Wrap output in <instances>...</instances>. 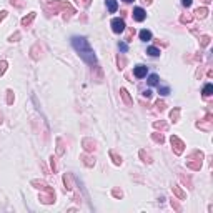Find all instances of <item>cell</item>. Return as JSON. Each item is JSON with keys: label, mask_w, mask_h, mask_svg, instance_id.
Here are the masks:
<instances>
[{"label": "cell", "mask_w": 213, "mask_h": 213, "mask_svg": "<svg viewBox=\"0 0 213 213\" xmlns=\"http://www.w3.org/2000/svg\"><path fill=\"white\" fill-rule=\"evenodd\" d=\"M110 157L113 158V163H115V165H122V157H118L115 152H110Z\"/></svg>", "instance_id": "cell-22"}, {"label": "cell", "mask_w": 213, "mask_h": 213, "mask_svg": "<svg viewBox=\"0 0 213 213\" xmlns=\"http://www.w3.org/2000/svg\"><path fill=\"white\" fill-rule=\"evenodd\" d=\"M123 2H127V3H130V2H133V0H123Z\"/></svg>", "instance_id": "cell-44"}, {"label": "cell", "mask_w": 213, "mask_h": 213, "mask_svg": "<svg viewBox=\"0 0 213 213\" xmlns=\"http://www.w3.org/2000/svg\"><path fill=\"white\" fill-rule=\"evenodd\" d=\"M118 47H120V50H122V52H127V50H128V45L123 44V42H122V44H118Z\"/></svg>", "instance_id": "cell-35"}, {"label": "cell", "mask_w": 213, "mask_h": 213, "mask_svg": "<svg viewBox=\"0 0 213 213\" xmlns=\"http://www.w3.org/2000/svg\"><path fill=\"white\" fill-rule=\"evenodd\" d=\"M35 15H37L35 12H30V13H28V17H23V19H22V25H23V27H28L32 22H33Z\"/></svg>", "instance_id": "cell-10"}, {"label": "cell", "mask_w": 213, "mask_h": 213, "mask_svg": "<svg viewBox=\"0 0 213 213\" xmlns=\"http://www.w3.org/2000/svg\"><path fill=\"white\" fill-rule=\"evenodd\" d=\"M120 95H122L123 102H125L127 105H132V103H133V102H132V98H130V95H128V92H127L125 88H122V90H120Z\"/></svg>", "instance_id": "cell-14"}, {"label": "cell", "mask_w": 213, "mask_h": 213, "mask_svg": "<svg viewBox=\"0 0 213 213\" xmlns=\"http://www.w3.org/2000/svg\"><path fill=\"white\" fill-rule=\"evenodd\" d=\"M50 160H52V168H53V172H57V165H55V158H53V157H52Z\"/></svg>", "instance_id": "cell-40"}, {"label": "cell", "mask_w": 213, "mask_h": 213, "mask_svg": "<svg viewBox=\"0 0 213 213\" xmlns=\"http://www.w3.org/2000/svg\"><path fill=\"white\" fill-rule=\"evenodd\" d=\"M140 40L150 42V40H152V32L147 30V28H145V30H141V32H140Z\"/></svg>", "instance_id": "cell-13"}, {"label": "cell", "mask_w": 213, "mask_h": 213, "mask_svg": "<svg viewBox=\"0 0 213 213\" xmlns=\"http://www.w3.org/2000/svg\"><path fill=\"white\" fill-rule=\"evenodd\" d=\"M0 123H2V113H0Z\"/></svg>", "instance_id": "cell-46"}, {"label": "cell", "mask_w": 213, "mask_h": 213, "mask_svg": "<svg viewBox=\"0 0 213 213\" xmlns=\"http://www.w3.org/2000/svg\"><path fill=\"white\" fill-rule=\"evenodd\" d=\"M191 20H193V15H190V13H183V15L180 17V22L182 23H190Z\"/></svg>", "instance_id": "cell-17"}, {"label": "cell", "mask_w": 213, "mask_h": 213, "mask_svg": "<svg viewBox=\"0 0 213 213\" xmlns=\"http://www.w3.org/2000/svg\"><path fill=\"white\" fill-rule=\"evenodd\" d=\"M48 9H52L53 12L55 10H63L65 12V15H63V19H70V17L75 13V10H73V7L70 5L68 2H62V0H55V2H52V3H48Z\"/></svg>", "instance_id": "cell-2"}, {"label": "cell", "mask_w": 213, "mask_h": 213, "mask_svg": "<svg viewBox=\"0 0 213 213\" xmlns=\"http://www.w3.org/2000/svg\"><path fill=\"white\" fill-rule=\"evenodd\" d=\"M40 57H42V55H38V45H33V47H32V58H33V60H38Z\"/></svg>", "instance_id": "cell-24"}, {"label": "cell", "mask_w": 213, "mask_h": 213, "mask_svg": "<svg viewBox=\"0 0 213 213\" xmlns=\"http://www.w3.org/2000/svg\"><path fill=\"white\" fill-rule=\"evenodd\" d=\"M133 75L137 77V79H143V77H147V67L145 65H137L133 68Z\"/></svg>", "instance_id": "cell-8"}, {"label": "cell", "mask_w": 213, "mask_h": 213, "mask_svg": "<svg viewBox=\"0 0 213 213\" xmlns=\"http://www.w3.org/2000/svg\"><path fill=\"white\" fill-rule=\"evenodd\" d=\"M7 65H9V63H7L5 60H2V62H0V75H3V73H5V70H7Z\"/></svg>", "instance_id": "cell-31"}, {"label": "cell", "mask_w": 213, "mask_h": 213, "mask_svg": "<svg viewBox=\"0 0 213 213\" xmlns=\"http://www.w3.org/2000/svg\"><path fill=\"white\" fill-rule=\"evenodd\" d=\"M117 63H118V68H120V70L125 68V58H123V57L118 55V58H117Z\"/></svg>", "instance_id": "cell-29"}, {"label": "cell", "mask_w": 213, "mask_h": 213, "mask_svg": "<svg viewBox=\"0 0 213 213\" xmlns=\"http://www.w3.org/2000/svg\"><path fill=\"white\" fill-rule=\"evenodd\" d=\"M158 92H160V95H168L170 93V88L168 87H162V88H158Z\"/></svg>", "instance_id": "cell-32"}, {"label": "cell", "mask_w": 213, "mask_h": 213, "mask_svg": "<svg viewBox=\"0 0 213 213\" xmlns=\"http://www.w3.org/2000/svg\"><path fill=\"white\" fill-rule=\"evenodd\" d=\"M148 85H152V87H153V85H158V75L157 73H152V75L148 77Z\"/></svg>", "instance_id": "cell-18"}, {"label": "cell", "mask_w": 213, "mask_h": 213, "mask_svg": "<svg viewBox=\"0 0 213 213\" xmlns=\"http://www.w3.org/2000/svg\"><path fill=\"white\" fill-rule=\"evenodd\" d=\"M133 35H135V30H133V28H132V30H128V35H127V42H130V40H132V37H133Z\"/></svg>", "instance_id": "cell-36"}, {"label": "cell", "mask_w": 213, "mask_h": 213, "mask_svg": "<svg viewBox=\"0 0 213 213\" xmlns=\"http://www.w3.org/2000/svg\"><path fill=\"white\" fill-rule=\"evenodd\" d=\"M72 45H73V48L79 52L80 58L83 60V62L90 63V65H95V63H97V57H95L90 44L87 42L85 37H72Z\"/></svg>", "instance_id": "cell-1"}, {"label": "cell", "mask_w": 213, "mask_h": 213, "mask_svg": "<svg viewBox=\"0 0 213 213\" xmlns=\"http://www.w3.org/2000/svg\"><path fill=\"white\" fill-rule=\"evenodd\" d=\"M210 40H211L210 35H201V37H200V45H201V47H207V45L210 44Z\"/></svg>", "instance_id": "cell-19"}, {"label": "cell", "mask_w": 213, "mask_h": 213, "mask_svg": "<svg viewBox=\"0 0 213 213\" xmlns=\"http://www.w3.org/2000/svg\"><path fill=\"white\" fill-rule=\"evenodd\" d=\"M140 157L143 158V162H147V163H152V157H150V155H148L145 150H140Z\"/></svg>", "instance_id": "cell-26"}, {"label": "cell", "mask_w": 213, "mask_h": 213, "mask_svg": "<svg viewBox=\"0 0 213 213\" xmlns=\"http://www.w3.org/2000/svg\"><path fill=\"white\" fill-rule=\"evenodd\" d=\"M195 15H197L198 19H205V17L208 15V9L207 7H198V9L195 10Z\"/></svg>", "instance_id": "cell-11"}, {"label": "cell", "mask_w": 213, "mask_h": 213, "mask_svg": "<svg viewBox=\"0 0 213 213\" xmlns=\"http://www.w3.org/2000/svg\"><path fill=\"white\" fill-rule=\"evenodd\" d=\"M112 30L115 32V33H122V32L125 30V22H123V19H113L112 20Z\"/></svg>", "instance_id": "cell-6"}, {"label": "cell", "mask_w": 213, "mask_h": 213, "mask_svg": "<svg viewBox=\"0 0 213 213\" xmlns=\"http://www.w3.org/2000/svg\"><path fill=\"white\" fill-rule=\"evenodd\" d=\"M147 53H148L150 57H158V55H160V50H158L157 47H148V48H147Z\"/></svg>", "instance_id": "cell-20"}, {"label": "cell", "mask_w": 213, "mask_h": 213, "mask_svg": "<svg viewBox=\"0 0 213 213\" xmlns=\"http://www.w3.org/2000/svg\"><path fill=\"white\" fill-rule=\"evenodd\" d=\"M170 141H172V147H173V150H175V153H176V155H182L183 150H185V143H183V141L180 140L176 135H172Z\"/></svg>", "instance_id": "cell-5"}, {"label": "cell", "mask_w": 213, "mask_h": 213, "mask_svg": "<svg viewBox=\"0 0 213 213\" xmlns=\"http://www.w3.org/2000/svg\"><path fill=\"white\" fill-rule=\"evenodd\" d=\"M155 106H157V110H160V112H163L166 105H165V102H163V100H158L157 103H155Z\"/></svg>", "instance_id": "cell-30"}, {"label": "cell", "mask_w": 213, "mask_h": 213, "mask_svg": "<svg viewBox=\"0 0 213 213\" xmlns=\"http://www.w3.org/2000/svg\"><path fill=\"white\" fill-rule=\"evenodd\" d=\"M5 17H7V12H5V10H2V12H0V22H2Z\"/></svg>", "instance_id": "cell-39"}, {"label": "cell", "mask_w": 213, "mask_h": 213, "mask_svg": "<svg viewBox=\"0 0 213 213\" xmlns=\"http://www.w3.org/2000/svg\"><path fill=\"white\" fill-rule=\"evenodd\" d=\"M7 103L9 105L13 103V92L12 90H7Z\"/></svg>", "instance_id": "cell-27"}, {"label": "cell", "mask_w": 213, "mask_h": 213, "mask_svg": "<svg viewBox=\"0 0 213 213\" xmlns=\"http://www.w3.org/2000/svg\"><path fill=\"white\" fill-rule=\"evenodd\" d=\"M143 97L150 98V97H152V90H145V92H143Z\"/></svg>", "instance_id": "cell-38"}, {"label": "cell", "mask_w": 213, "mask_h": 213, "mask_svg": "<svg viewBox=\"0 0 213 213\" xmlns=\"http://www.w3.org/2000/svg\"><path fill=\"white\" fill-rule=\"evenodd\" d=\"M145 2H147V3H152V0H145Z\"/></svg>", "instance_id": "cell-45"}, {"label": "cell", "mask_w": 213, "mask_h": 213, "mask_svg": "<svg viewBox=\"0 0 213 213\" xmlns=\"http://www.w3.org/2000/svg\"><path fill=\"white\" fill-rule=\"evenodd\" d=\"M211 92H213V85H211V83H207V85L203 87V95H205V97H210Z\"/></svg>", "instance_id": "cell-21"}, {"label": "cell", "mask_w": 213, "mask_h": 213, "mask_svg": "<svg viewBox=\"0 0 213 213\" xmlns=\"http://www.w3.org/2000/svg\"><path fill=\"white\" fill-rule=\"evenodd\" d=\"M57 143H58V148H57V153H58V155H62V153H63V147H62V140H60V138H58V140H57Z\"/></svg>", "instance_id": "cell-33"}, {"label": "cell", "mask_w": 213, "mask_h": 213, "mask_svg": "<svg viewBox=\"0 0 213 213\" xmlns=\"http://www.w3.org/2000/svg\"><path fill=\"white\" fill-rule=\"evenodd\" d=\"M191 2H193V0H182L183 7H190V5H191Z\"/></svg>", "instance_id": "cell-37"}, {"label": "cell", "mask_w": 213, "mask_h": 213, "mask_svg": "<svg viewBox=\"0 0 213 213\" xmlns=\"http://www.w3.org/2000/svg\"><path fill=\"white\" fill-rule=\"evenodd\" d=\"M152 138H153L157 143H163V141H165V138H163L162 133H152Z\"/></svg>", "instance_id": "cell-25"}, {"label": "cell", "mask_w": 213, "mask_h": 213, "mask_svg": "<svg viewBox=\"0 0 213 213\" xmlns=\"http://www.w3.org/2000/svg\"><path fill=\"white\" fill-rule=\"evenodd\" d=\"M201 2H203V3H210L211 0H201Z\"/></svg>", "instance_id": "cell-43"}, {"label": "cell", "mask_w": 213, "mask_h": 213, "mask_svg": "<svg viewBox=\"0 0 213 213\" xmlns=\"http://www.w3.org/2000/svg\"><path fill=\"white\" fill-rule=\"evenodd\" d=\"M79 2H80V0H79ZM88 3H90V0H82V5H85V7H87Z\"/></svg>", "instance_id": "cell-42"}, {"label": "cell", "mask_w": 213, "mask_h": 213, "mask_svg": "<svg viewBox=\"0 0 213 213\" xmlns=\"http://www.w3.org/2000/svg\"><path fill=\"white\" fill-rule=\"evenodd\" d=\"M170 118H172V122H173V123L178 122V118H180V108H173V110H172V113H170Z\"/></svg>", "instance_id": "cell-16"}, {"label": "cell", "mask_w": 213, "mask_h": 213, "mask_svg": "<svg viewBox=\"0 0 213 213\" xmlns=\"http://www.w3.org/2000/svg\"><path fill=\"white\" fill-rule=\"evenodd\" d=\"M201 160H203V153L198 150L191 152L190 157H188V162H187V166L191 170H200L201 168Z\"/></svg>", "instance_id": "cell-3"}, {"label": "cell", "mask_w": 213, "mask_h": 213, "mask_svg": "<svg viewBox=\"0 0 213 213\" xmlns=\"http://www.w3.org/2000/svg\"><path fill=\"white\" fill-rule=\"evenodd\" d=\"M82 145H83V148L87 152H95V141H92L90 138H83V141H82Z\"/></svg>", "instance_id": "cell-9"}, {"label": "cell", "mask_w": 213, "mask_h": 213, "mask_svg": "<svg viewBox=\"0 0 213 213\" xmlns=\"http://www.w3.org/2000/svg\"><path fill=\"white\" fill-rule=\"evenodd\" d=\"M133 19L137 20V22H143V20L147 19V12H145L141 7H135L133 9Z\"/></svg>", "instance_id": "cell-7"}, {"label": "cell", "mask_w": 213, "mask_h": 213, "mask_svg": "<svg viewBox=\"0 0 213 213\" xmlns=\"http://www.w3.org/2000/svg\"><path fill=\"white\" fill-rule=\"evenodd\" d=\"M197 128L203 130V132H211V128H213V120H211V115H210V113H207V118H205V120H200V122H197Z\"/></svg>", "instance_id": "cell-4"}, {"label": "cell", "mask_w": 213, "mask_h": 213, "mask_svg": "<svg viewBox=\"0 0 213 213\" xmlns=\"http://www.w3.org/2000/svg\"><path fill=\"white\" fill-rule=\"evenodd\" d=\"M19 38H20V33H19V32H15V33L10 37V42H19Z\"/></svg>", "instance_id": "cell-34"}, {"label": "cell", "mask_w": 213, "mask_h": 213, "mask_svg": "<svg viewBox=\"0 0 213 213\" xmlns=\"http://www.w3.org/2000/svg\"><path fill=\"white\" fill-rule=\"evenodd\" d=\"M106 7H108L110 13H115L117 9H118V3H117V0H106Z\"/></svg>", "instance_id": "cell-12"}, {"label": "cell", "mask_w": 213, "mask_h": 213, "mask_svg": "<svg viewBox=\"0 0 213 213\" xmlns=\"http://www.w3.org/2000/svg\"><path fill=\"white\" fill-rule=\"evenodd\" d=\"M173 193H175L176 197L180 198V200H185V193H183V191L180 190V187H173Z\"/></svg>", "instance_id": "cell-23"}, {"label": "cell", "mask_w": 213, "mask_h": 213, "mask_svg": "<svg viewBox=\"0 0 213 213\" xmlns=\"http://www.w3.org/2000/svg\"><path fill=\"white\" fill-rule=\"evenodd\" d=\"M113 195H115V197H122V191H120V190H113Z\"/></svg>", "instance_id": "cell-41"}, {"label": "cell", "mask_w": 213, "mask_h": 213, "mask_svg": "<svg viewBox=\"0 0 213 213\" xmlns=\"http://www.w3.org/2000/svg\"><path fill=\"white\" fill-rule=\"evenodd\" d=\"M153 127L155 128H160V130H166V123L165 122H155Z\"/></svg>", "instance_id": "cell-28"}, {"label": "cell", "mask_w": 213, "mask_h": 213, "mask_svg": "<svg viewBox=\"0 0 213 213\" xmlns=\"http://www.w3.org/2000/svg\"><path fill=\"white\" fill-rule=\"evenodd\" d=\"M80 160L83 162V165H87V166H93V165H95V158L88 157V155H83Z\"/></svg>", "instance_id": "cell-15"}]
</instances>
